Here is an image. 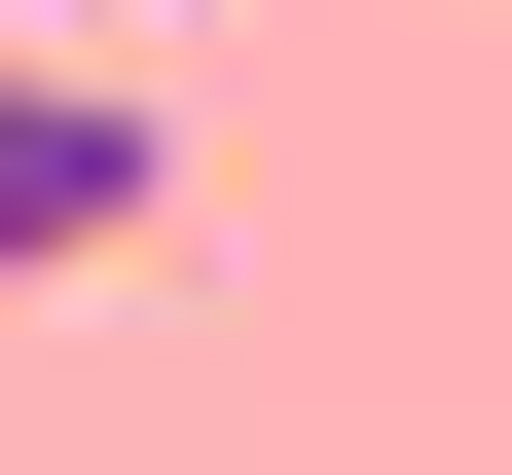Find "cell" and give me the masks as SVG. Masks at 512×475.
I'll return each instance as SVG.
<instances>
[{
    "label": "cell",
    "mask_w": 512,
    "mask_h": 475,
    "mask_svg": "<svg viewBox=\"0 0 512 475\" xmlns=\"http://www.w3.org/2000/svg\"><path fill=\"white\" fill-rule=\"evenodd\" d=\"M147 220H183V74H0V293H74Z\"/></svg>",
    "instance_id": "obj_1"
}]
</instances>
